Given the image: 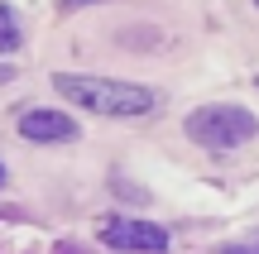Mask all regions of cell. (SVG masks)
Masks as SVG:
<instances>
[{
	"label": "cell",
	"mask_w": 259,
	"mask_h": 254,
	"mask_svg": "<svg viewBox=\"0 0 259 254\" xmlns=\"http://www.w3.org/2000/svg\"><path fill=\"white\" fill-rule=\"evenodd\" d=\"M53 91L72 106H87L96 115H149L158 106V96L149 86H135V82H111V77H77V72H58L53 77Z\"/></svg>",
	"instance_id": "cell-1"
},
{
	"label": "cell",
	"mask_w": 259,
	"mask_h": 254,
	"mask_svg": "<svg viewBox=\"0 0 259 254\" xmlns=\"http://www.w3.org/2000/svg\"><path fill=\"white\" fill-rule=\"evenodd\" d=\"M259 134V120L245 106H202L187 115V139L202 149H235Z\"/></svg>",
	"instance_id": "cell-2"
},
{
	"label": "cell",
	"mask_w": 259,
	"mask_h": 254,
	"mask_svg": "<svg viewBox=\"0 0 259 254\" xmlns=\"http://www.w3.org/2000/svg\"><path fill=\"white\" fill-rule=\"evenodd\" d=\"M101 240L111 249H130V254H163L168 249V230L154 221H130V216H111L101 226Z\"/></svg>",
	"instance_id": "cell-3"
},
{
	"label": "cell",
	"mask_w": 259,
	"mask_h": 254,
	"mask_svg": "<svg viewBox=\"0 0 259 254\" xmlns=\"http://www.w3.org/2000/svg\"><path fill=\"white\" fill-rule=\"evenodd\" d=\"M19 134L29 144H67V139H77V120L63 111H24L19 115Z\"/></svg>",
	"instance_id": "cell-4"
},
{
	"label": "cell",
	"mask_w": 259,
	"mask_h": 254,
	"mask_svg": "<svg viewBox=\"0 0 259 254\" xmlns=\"http://www.w3.org/2000/svg\"><path fill=\"white\" fill-rule=\"evenodd\" d=\"M19 48V19H15V10L0 0V53H15Z\"/></svg>",
	"instance_id": "cell-5"
},
{
	"label": "cell",
	"mask_w": 259,
	"mask_h": 254,
	"mask_svg": "<svg viewBox=\"0 0 259 254\" xmlns=\"http://www.w3.org/2000/svg\"><path fill=\"white\" fill-rule=\"evenodd\" d=\"M67 5H87V0H67Z\"/></svg>",
	"instance_id": "cell-6"
},
{
	"label": "cell",
	"mask_w": 259,
	"mask_h": 254,
	"mask_svg": "<svg viewBox=\"0 0 259 254\" xmlns=\"http://www.w3.org/2000/svg\"><path fill=\"white\" fill-rule=\"evenodd\" d=\"M0 187H5V168H0Z\"/></svg>",
	"instance_id": "cell-7"
},
{
	"label": "cell",
	"mask_w": 259,
	"mask_h": 254,
	"mask_svg": "<svg viewBox=\"0 0 259 254\" xmlns=\"http://www.w3.org/2000/svg\"><path fill=\"white\" fill-rule=\"evenodd\" d=\"M254 249H259V240H254Z\"/></svg>",
	"instance_id": "cell-8"
},
{
	"label": "cell",
	"mask_w": 259,
	"mask_h": 254,
	"mask_svg": "<svg viewBox=\"0 0 259 254\" xmlns=\"http://www.w3.org/2000/svg\"><path fill=\"white\" fill-rule=\"evenodd\" d=\"M254 5H259V0H254Z\"/></svg>",
	"instance_id": "cell-9"
}]
</instances>
